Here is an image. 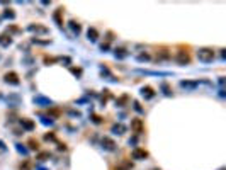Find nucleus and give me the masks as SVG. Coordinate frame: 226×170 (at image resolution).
Returning a JSON list of instances; mask_svg holds the SVG:
<instances>
[{
	"mask_svg": "<svg viewBox=\"0 0 226 170\" xmlns=\"http://www.w3.org/2000/svg\"><path fill=\"white\" fill-rule=\"evenodd\" d=\"M41 122L44 124V126H51V124H53V121H51V119H49V117H44V116L41 117Z\"/></svg>",
	"mask_w": 226,
	"mask_h": 170,
	"instance_id": "412c9836",
	"label": "nucleus"
},
{
	"mask_svg": "<svg viewBox=\"0 0 226 170\" xmlns=\"http://www.w3.org/2000/svg\"><path fill=\"white\" fill-rule=\"evenodd\" d=\"M32 42H34V44H49V39H46V41H41V39H36V37H34V39H32Z\"/></svg>",
	"mask_w": 226,
	"mask_h": 170,
	"instance_id": "a878e982",
	"label": "nucleus"
},
{
	"mask_svg": "<svg viewBox=\"0 0 226 170\" xmlns=\"http://www.w3.org/2000/svg\"><path fill=\"white\" fill-rule=\"evenodd\" d=\"M68 26H70V29L73 31V34H77V36L82 32V27H80V24H77V22H70Z\"/></svg>",
	"mask_w": 226,
	"mask_h": 170,
	"instance_id": "f3484780",
	"label": "nucleus"
},
{
	"mask_svg": "<svg viewBox=\"0 0 226 170\" xmlns=\"http://www.w3.org/2000/svg\"><path fill=\"white\" fill-rule=\"evenodd\" d=\"M124 131H126V126H124V124H121V122L112 126V133H114V134H122Z\"/></svg>",
	"mask_w": 226,
	"mask_h": 170,
	"instance_id": "2eb2a0df",
	"label": "nucleus"
},
{
	"mask_svg": "<svg viewBox=\"0 0 226 170\" xmlns=\"http://www.w3.org/2000/svg\"><path fill=\"white\" fill-rule=\"evenodd\" d=\"M148 60H150V54H146V53H141L138 56V61H148Z\"/></svg>",
	"mask_w": 226,
	"mask_h": 170,
	"instance_id": "4be33fe9",
	"label": "nucleus"
},
{
	"mask_svg": "<svg viewBox=\"0 0 226 170\" xmlns=\"http://www.w3.org/2000/svg\"><path fill=\"white\" fill-rule=\"evenodd\" d=\"M162 89H163V94H165V95H170V94H172V92H170V89H168V85H167V84H162Z\"/></svg>",
	"mask_w": 226,
	"mask_h": 170,
	"instance_id": "393cba45",
	"label": "nucleus"
},
{
	"mask_svg": "<svg viewBox=\"0 0 226 170\" xmlns=\"http://www.w3.org/2000/svg\"><path fill=\"white\" fill-rule=\"evenodd\" d=\"M72 73L77 75V77H80V75H82V70L80 68H72Z\"/></svg>",
	"mask_w": 226,
	"mask_h": 170,
	"instance_id": "c756f323",
	"label": "nucleus"
},
{
	"mask_svg": "<svg viewBox=\"0 0 226 170\" xmlns=\"http://www.w3.org/2000/svg\"><path fill=\"white\" fill-rule=\"evenodd\" d=\"M53 19L56 21V24H58V26H61V24H63V22H61V9H58V10L53 14Z\"/></svg>",
	"mask_w": 226,
	"mask_h": 170,
	"instance_id": "6ab92c4d",
	"label": "nucleus"
},
{
	"mask_svg": "<svg viewBox=\"0 0 226 170\" xmlns=\"http://www.w3.org/2000/svg\"><path fill=\"white\" fill-rule=\"evenodd\" d=\"M131 129L134 131V133H138V134L141 133L143 131V121L141 119H133L131 121Z\"/></svg>",
	"mask_w": 226,
	"mask_h": 170,
	"instance_id": "423d86ee",
	"label": "nucleus"
},
{
	"mask_svg": "<svg viewBox=\"0 0 226 170\" xmlns=\"http://www.w3.org/2000/svg\"><path fill=\"white\" fill-rule=\"evenodd\" d=\"M87 37H89V41L95 42V41H97V37H99L97 29H95V27H89V31H87Z\"/></svg>",
	"mask_w": 226,
	"mask_h": 170,
	"instance_id": "9d476101",
	"label": "nucleus"
},
{
	"mask_svg": "<svg viewBox=\"0 0 226 170\" xmlns=\"http://www.w3.org/2000/svg\"><path fill=\"white\" fill-rule=\"evenodd\" d=\"M21 126H22V129H26V131H32V129L36 128V124H34V121H31V119H21Z\"/></svg>",
	"mask_w": 226,
	"mask_h": 170,
	"instance_id": "6e6552de",
	"label": "nucleus"
},
{
	"mask_svg": "<svg viewBox=\"0 0 226 170\" xmlns=\"http://www.w3.org/2000/svg\"><path fill=\"white\" fill-rule=\"evenodd\" d=\"M153 170H160V169H153Z\"/></svg>",
	"mask_w": 226,
	"mask_h": 170,
	"instance_id": "c9c22d12",
	"label": "nucleus"
},
{
	"mask_svg": "<svg viewBox=\"0 0 226 170\" xmlns=\"http://www.w3.org/2000/svg\"><path fill=\"white\" fill-rule=\"evenodd\" d=\"M7 104H9L10 107H17L19 104H21V97L16 95V94H12V95L7 97Z\"/></svg>",
	"mask_w": 226,
	"mask_h": 170,
	"instance_id": "0eeeda50",
	"label": "nucleus"
},
{
	"mask_svg": "<svg viewBox=\"0 0 226 170\" xmlns=\"http://www.w3.org/2000/svg\"><path fill=\"white\" fill-rule=\"evenodd\" d=\"M141 95L145 97V99H151L153 95H155V92H153V89L151 87H141Z\"/></svg>",
	"mask_w": 226,
	"mask_h": 170,
	"instance_id": "9b49d317",
	"label": "nucleus"
},
{
	"mask_svg": "<svg viewBox=\"0 0 226 170\" xmlns=\"http://www.w3.org/2000/svg\"><path fill=\"white\" fill-rule=\"evenodd\" d=\"M5 82L10 85H19L21 84V80H19V77H17V73H14V72H10V73L5 75Z\"/></svg>",
	"mask_w": 226,
	"mask_h": 170,
	"instance_id": "20e7f679",
	"label": "nucleus"
},
{
	"mask_svg": "<svg viewBox=\"0 0 226 170\" xmlns=\"http://www.w3.org/2000/svg\"><path fill=\"white\" fill-rule=\"evenodd\" d=\"M39 160H46L49 158V151H43V153H39V157H37Z\"/></svg>",
	"mask_w": 226,
	"mask_h": 170,
	"instance_id": "bb28decb",
	"label": "nucleus"
},
{
	"mask_svg": "<svg viewBox=\"0 0 226 170\" xmlns=\"http://www.w3.org/2000/svg\"><path fill=\"white\" fill-rule=\"evenodd\" d=\"M219 170H225V169H219Z\"/></svg>",
	"mask_w": 226,
	"mask_h": 170,
	"instance_id": "e433bc0d",
	"label": "nucleus"
},
{
	"mask_svg": "<svg viewBox=\"0 0 226 170\" xmlns=\"http://www.w3.org/2000/svg\"><path fill=\"white\" fill-rule=\"evenodd\" d=\"M114 56H116V58H119V60H122V58H126V56H128V53H126V49L119 48V49H116V51H114Z\"/></svg>",
	"mask_w": 226,
	"mask_h": 170,
	"instance_id": "a211bd4d",
	"label": "nucleus"
},
{
	"mask_svg": "<svg viewBox=\"0 0 226 170\" xmlns=\"http://www.w3.org/2000/svg\"><path fill=\"white\" fill-rule=\"evenodd\" d=\"M44 139H46V141H49V139H54V134H46V136H44Z\"/></svg>",
	"mask_w": 226,
	"mask_h": 170,
	"instance_id": "473e14b6",
	"label": "nucleus"
},
{
	"mask_svg": "<svg viewBox=\"0 0 226 170\" xmlns=\"http://www.w3.org/2000/svg\"><path fill=\"white\" fill-rule=\"evenodd\" d=\"M219 85H221V89H223V85H225V78H223V77L219 78Z\"/></svg>",
	"mask_w": 226,
	"mask_h": 170,
	"instance_id": "f704fd0d",
	"label": "nucleus"
},
{
	"mask_svg": "<svg viewBox=\"0 0 226 170\" xmlns=\"http://www.w3.org/2000/svg\"><path fill=\"white\" fill-rule=\"evenodd\" d=\"M100 49H102V51H107V49H109V44H100Z\"/></svg>",
	"mask_w": 226,
	"mask_h": 170,
	"instance_id": "72a5a7b5",
	"label": "nucleus"
},
{
	"mask_svg": "<svg viewBox=\"0 0 226 170\" xmlns=\"http://www.w3.org/2000/svg\"><path fill=\"white\" fill-rule=\"evenodd\" d=\"M133 158L134 160H145L148 158V151L143 148H134L133 150Z\"/></svg>",
	"mask_w": 226,
	"mask_h": 170,
	"instance_id": "7ed1b4c3",
	"label": "nucleus"
},
{
	"mask_svg": "<svg viewBox=\"0 0 226 170\" xmlns=\"http://www.w3.org/2000/svg\"><path fill=\"white\" fill-rule=\"evenodd\" d=\"M4 17H5V19H14V17H16V14H14L12 10H9V9H7V10L4 12Z\"/></svg>",
	"mask_w": 226,
	"mask_h": 170,
	"instance_id": "aec40b11",
	"label": "nucleus"
},
{
	"mask_svg": "<svg viewBox=\"0 0 226 170\" xmlns=\"http://www.w3.org/2000/svg\"><path fill=\"white\" fill-rule=\"evenodd\" d=\"M126 101H128V95H122L121 99L117 101V106H119V107H122V106H124V102H126Z\"/></svg>",
	"mask_w": 226,
	"mask_h": 170,
	"instance_id": "cd10ccee",
	"label": "nucleus"
},
{
	"mask_svg": "<svg viewBox=\"0 0 226 170\" xmlns=\"http://www.w3.org/2000/svg\"><path fill=\"white\" fill-rule=\"evenodd\" d=\"M102 146H104L105 150H109V151H114V150H116V143H114L110 138H107V136L102 138Z\"/></svg>",
	"mask_w": 226,
	"mask_h": 170,
	"instance_id": "39448f33",
	"label": "nucleus"
},
{
	"mask_svg": "<svg viewBox=\"0 0 226 170\" xmlns=\"http://www.w3.org/2000/svg\"><path fill=\"white\" fill-rule=\"evenodd\" d=\"M4 151H7V148H5V143L0 139V153H4Z\"/></svg>",
	"mask_w": 226,
	"mask_h": 170,
	"instance_id": "7c9ffc66",
	"label": "nucleus"
},
{
	"mask_svg": "<svg viewBox=\"0 0 226 170\" xmlns=\"http://www.w3.org/2000/svg\"><path fill=\"white\" fill-rule=\"evenodd\" d=\"M10 44H12V37L10 36H5V34L0 36V46L7 48V46H10Z\"/></svg>",
	"mask_w": 226,
	"mask_h": 170,
	"instance_id": "4468645a",
	"label": "nucleus"
},
{
	"mask_svg": "<svg viewBox=\"0 0 226 170\" xmlns=\"http://www.w3.org/2000/svg\"><path fill=\"white\" fill-rule=\"evenodd\" d=\"M139 73H145V75H158V77H167V72H150V70H139Z\"/></svg>",
	"mask_w": 226,
	"mask_h": 170,
	"instance_id": "dca6fc26",
	"label": "nucleus"
},
{
	"mask_svg": "<svg viewBox=\"0 0 226 170\" xmlns=\"http://www.w3.org/2000/svg\"><path fill=\"white\" fill-rule=\"evenodd\" d=\"M197 82H189V80H184V82H180V87L182 89H187V90H192V89H195L197 87Z\"/></svg>",
	"mask_w": 226,
	"mask_h": 170,
	"instance_id": "f8f14e48",
	"label": "nucleus"
},
{
	"mask_svg": "<svg viewBox=\"0 0 226 170\" xmlns=\"http://www.w3.org/2000/svg\"><path fill=\"white\" fill-rule=\"evenodd\" d=\"M16 146H17V151H19V153H22V155H27V148H24L22 145H16Z\"/></svg>",
	"mask_w": 226,
	"mask_h": 170,
	"instance_id": "5701e85b",
	"label": "nucleus"
},
{
	"mask_svg": "<svg viewBox=\"0 0 226 170\" xmlns=\"http://www.w3.org/2000/svg\"><path fill=\"white\" fill-rule=\"evenodd\" d=\"M197 58H199V61H202V63H211V61L214 60V51L211 48H201L199 51H197Z\"/></svg>",
	"mask_w": 226,
	"mask_h": 170,
	"instance_id": "f257e3e1",
	"label": "nucleus"
},
{
	"mask_svg": "<svg viewBox=\"0 0 226 170\" xmlns=\"http://www.w3.org/2000/svg\"><path fill=\"white\" fill-rule=\"evenodd\" d=\"M31 32H41V34H48V29L43 26H34V24H31V26L27 27Z\"/></svg>",
	"mask_w": 226,
	"mask_h": 170,
	"instance_id": "ddd939ff",
	"label": "nucleus"
},
{
	"mask_svg": "<svg viewBox=\"0 0 226 170\" xmlns=\"http://www.w3.org/2000/svg\"><path fill=\"white\" fill-rule=\"evenodd\" d=\"M133 106H134V111H136V112H143V107L139 106V104H138V102H134V104H133Z\"/></svg>",
	"mask_w": 226,
	"mask_h": 170,
	"instance_id": "c85d7f7f",
	"label": "nucleus"
},
{
	"mask_svg": "<svg viewBox=\"0 0 226 170\" xmlns=\"http://www.w3.org/2000/svg\"><path fill=\"white\" fill-rule=\"evenodd\" d=\"M177 61H179L180 65H187L190 61V58L185 51H179V53H177Z\"/></svg>",
	"mask_w": 226,
	"mask_h": 170,
	"instance_id": "1a4fd4ad",
	"label": "nucleus"
},
{
	"mask_svg": "<svg viewBox=\"0 0 226 170\" xmlns=\"http://www.w3.org/2000/svg\"><path fill=\"white\" fill-rule=\"evenodd\" d=\"M37 146H39V145H37V141H34V139H29V148H31V150H37Z\"/></svg>",
	"mask_w": 226,
	"mask_h": 170,
	"instance_id": "b1692460",
	"label": "nucleus"
},
{
	"mask_svg": "<svg viewBox=\"0 0 226 170\" xmlns=\"http://www.w3.org/2000/svg\"><path fill=\"white\" fill-rule=\"evenodd\" d=\"M34 104L36 106H41V107H51V99H48V97H43V95H34Z\"/></svg>",
	"mask_w": 226,
	"mask_h": 170,
	"instance_id": "f03ea898",
	"label": "nucleus"
},
{
	"mask_svg": "<svg viewBox=\"0 0 226 170\" xmlns=\"http://www.w3.org/2000/svg\"><path fill=\"white\" fill-rule=\"evenodd\" d=\"M92 121H94L95 124H100V117L99 116H92Z\"/></svg>",
	"mask_w": 226,
	"mask_h": 170,
	"instance_id": "2f4dec72",
	"label": "nucleus"
}]
</instances>
